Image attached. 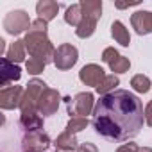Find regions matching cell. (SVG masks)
<instances>
[{"instance_id":"22","label":"cell","mask_w":152,"mask_h":152,"mask_svg":"<svg viewBox=\"0 0 152 152\" xmlns=\"http://www.w3.org/2000/svg\"><path fill=\"white\" fill-rule=\"evenodd\" d=\"M83 20V9H81V4H72L66 13H64V22L72 27H77Z\"/></svg>"},{"instance_id":"4","label":"cell","mask_w":152,"mask_h":152,"mask_svg":"<svg viewBox=\"0 0 152 152\" xmlns=\"http://www.w3.org/2000/svg\"><path fill=\"white\" fill-rule=\"evenodd\" d=\"M66 102H68L66 104L68 115L72 118H75V116L88 118V115H91L95 109V99H93V93H90V91L77 93L73 99H66Z\"/></svg>"},{"instance_id":"27","label":"cell","mask_w":152,"mask_h":152,"mask_svg":"<svg viewBox=\"0 0 152 152\" xmlns=\"http://www.w3.org/2000/svg\"><path fill=\"white\" fill-rule=\"evenodd\" d=\"M77 152H99V148H97V145L86 141V143H81V145H79Z\"/></svg>"},{"instance_id":"7","label":"cell","mask_w":152,"mask_h":152,"mask_svg":"<svg viewBox=\"0 0 152 152\" xmlns=\"http://www.w3.org/2000/svg\"><path fill=\"white\" fill-rule=\"evenodd\" d=\"M48 147H50V138L43 131L27 132L22 138V148H23V152H45Z\"/></svg>"},{"instance_id":"10","label":"cell","mask_w":152,"mask_h":152,"mask_svg":"<svg viewBox=\"0 0 152 152\" xmlns=\"http://www.w3.org/2000/svg\"><path fill=\"white\" fill-rule=\"evenodd\" d=\"M23 93L25 90L22 86H7V88H2L0 91V107L2 109H15V107H20L22 104V99H23Z\"/></svg>"},{"instance_id":"26","label":"cell","mask_w":152,"mask_h":152,"mask_svg":"<svg viewBox=\"0 0 152 152\" xmlns=\"http://www.w3.org/2000/svg\"><path fill=\"white\" fill-rule=\"evenodd\" d=\"M138 150H140V147H138L134 141L124 143V145H120V147L116 148V152H138Z\"/></svg>"},{"instance_id":"24","label":"cell","mask_w":152,"mask_h":152,"mask_svg":"<svg viewBox=\"0 0 152 152\" xmlns=\"http://www.w3.org/2000/svg\"><path fill=\"white\" fill-rule=\"evenodd\" d=\"M88 118H81V116H75V118H70L68 120V124H66V131H70V132H81V131H84L86 127H88Z\"/></svg>"},{"instance_id":"23","label":"cell","mask_w":152,"mask_h":152,"mask_svg":"<svg viewBox=\"0 0 152 152\" xmlns=\"http://www.w3.org/2000/svg\"><path fill=\"white\" fill-rule=\"evenodd\" d=\"M131 86H132V90L138 91V93H148L152 83H150V79L147 77V75L138 73V75H134V77L131 79Z\"/></svg>"},{"instance_id":"17","label":"cell","mask_w":152,"mask_h":152,"mask_svg":"<svg viewBox=\"0 0 152 152\" xmlns=\"http://www.w3.org/2000/svg\"><path fill=\"white\" fill-rule=\"evenodd\" d=\"M111 36H113L115 41L120 43L122 47H129V45H131V34H129V31L125 29V25H124L122 22H118V20L111 23Z\"/></svg>"},{"instance_id":"1","label":"cell","mask_w":152,"mask_h":152,"mask_svg":"<svg viewBox=\"0 0 152 152\" xmlns=\"http://www.w3.org/2000/svg\"><path fill=\"white\" fill-rule=\"evenodd\" d=\"M143 122V104L134 93L127 90H116L109 95L100 97L93 109V127L97 134L107 140H131L140 132Z\"/></svg>"},{"instance_id":"14","label":"cell","mask_w":152,"mask_h":152,"mask_svg":"<svg viewBox=\"0 0 152 152\" xmlns=\"http://www.w3.org/2000/svg\"><path fill=\"white\" fill-rule=\"evenodd\" d=\"M36 13H38V18H41V20H45L48 23L57 16L59 4L54 2V0H39L36 4Z\"/></svg>"},{"instance_id":"30","label":"cell","mask_w":152,"mask_h":152,"mask_svg":"<svg viewBox=\"0 0 152 152\" xmlns=\"http://www.w3.org/2000/svg\"><path fill=\"white\" fill-rule=\"evenodd\" d=\"M138 152H152V148H150V147H141Z\"/></svg>"},{"instance_id":"15","label":"cell","mask_w":152,"mask_h":152,"mask_svg":"<svg viewBox=\"0 0 152 152\" xmlns=\"http://www.w3.org/2000/svg\"><path fill=\"white\" fill-rule=\"evenodd\" d=\"M54 147H56L57 152H72V150H77L79 148V141H77V138H75L73 132L64 131V132H61L56 138Z\"/></svg>"},{"instance_id":"2","label":"cell","mask_w":152,"mask_h":152,"mask_svg":"<svg viewBox=\"0 0 152 152\" xmlns=\"http://www.w3.org/2000/svg\"><path fill=\"white\" fill-rule=\"evenodd\" d=\"M47 29H48V23L45 20L38 18L32 22L31 29L27 31V34L23 38V43H25L29 56L43 61L45 64L54 63V56H56V48L47 36Z\"/></svg>"},{"instance_id":"28","label":"cell","mask_w":152,"mask_h":152,"mask_svg":"<svg viewBox=\"0 0 152 152\" xmlns=\"http://www.w3.org/2000/svg\"><path fill=\"white\" fill-rule=\"evenodd\" d=\"M145 124L148 127H152V100L145 106Z\"/></svg>"},{"instance_id":"20","label":"cell","mask_w":152,"mask_h":152,"mask_svg":"<svg viewBox=\"0 0 152 152\" xmlns=\"http://www.w3.org/2000/svg\"><path fill=\"white\" fill-rule=\"evenodd\" d=\"M95 29H97V20L83 16L81 23L77 25V29H75V34H77L79 38H83V39H86V38H90L95 32Z\"/></svg>"},{"instance_id":"12","label":"cell","mask_w":152,"mask_h":152,"mask_svg":"<svg viewBox=\"0 0 152 152\" xmlns=\"http://www.w3.org/2000/svg\"><path fill=\"white\" fill-rule=\"evenodd\" d=\"M131 25L140 36L150 34L152 32V11H136L131 16Z\"/></svg>"},{"instance_id":"9","label":"cell","mask_w":152,"mask_h":152,"mask_svg":"<svg viewBox=\"0 0 152 152\" xmlns=\"http://www.w3.org/2000/svg\"><path fill=\"white\" fill-rule=\"evenodd\" d=\"M79 79H81L83 84L97 88V86H100V83L106 79V72H104V68H102L100 64L90 63V64H86V66L81 68V72H79Z\"/></svg>"},{"instance_id":"5","label":"cell","mask_w":152,"mask_h":152,"mask_svg":"<svg viewBox=\"0 0 152 152\" xmlns=\"http://www.w3.org/2000/svg\"><path fill=\"white\" fill-rule=\"evenodd\" d=\"M31 25H32V22L23 9H15V11L7 13L4 18V29L7 34H13V36H18L22 32L29 31Z\"/></svg>"},{"instance_id":"8","label":"cell","mask_w":152,"mask_h":152,"mask_svg":"<svg viewBox=\"0 0 152 152\" xmlns=\"http://www.w3.org/2000/svg\"><path fill=\"white\" fill-rule=\"evenodd\" d=\"M102 61L111 68V72L115 73H125L131 68V61L127 57H124L122 54H118V50H115L113 47L104 48L102 52Z\"/></svg>"},{"instance_id":"11","label":"cell","mask_w":152,"mask_h":152,"mask_svg":"<svg viewBox=\"0 0 152 152\" xmlns=\"http://www.w3.org/2000/svg\"><path fill=\"white\" fill-rule=\"evenodd\" d=\"M61 104V95L57 90H52V88H47V91L41 95L39 102H38V113L43 115V116H50L57 111Z\"/></svg>"},{"instance_id":"29","label":"cell","mask_w":152,"mask_h":152,"mask_svg":"<svg viewBox=\"0 0 152 152\" xmlns=\"http://www.w3.org/2000/svg\"><path fill=\"white\" fill-rule=\"evenodd\" d=\"M136 4H138V2H129V4H120V2H118L116 7H118V9H125V7H131V6H136Z\"/></svg>"},{"instance_id":"19","label":"cell","mask_w":152,"mask_h":152,"mask_svg":"<svg viewBox=\"0 0 152 152\" xmlns=\"http://www.w3.org/2000/svg\"><path fill=\"white\" fill-rule=\"evenodd\" d=\"M25 52H27V48H25L23 39H16V41L11 43V47L7 48L6 57H7L11 63H22V61H25Z\"/></svg>"},{"instance_id":"3","label":"cell","mask_w":152,"mask_h":152,"mask_svg":"<svg viewBox=\"0 0 152 152\" xmlns=\"http://www.w3.org/2000/svg\"><path fill=\"white\" fill-rule=\"evenodd\" d=\"M45 91H47V84L41 79H31L25 88V93H23V99L20 104V111L22 113H38V102Z\"/></svg>"},{"instance_id":"16","label":"cell","mask_w":152,"mask_h":152,"mask_svg":"<svg viewBox=\"0 0 152 152\" xmlns=\"http://www.w3.org/2000/svg\"><path fill=\"white\" fill-rule=\"evenodd\" d=\"M20 124L29 132H38V131L43 129V118L39 116V113H22L20 115Z\"/></svg>"},{"instance_id":"6","label":"cell","mask_w":152,"mask_h":152,"mask_svg":"<svg viewBox=\"0 0 152 152\" xmlns=\"http://www.w3.org/2000/svg\"><path fill=\"white\" fill-rule=\"evenodd\" d=\"M79 59V50L72 43H63L56 48L54 56V64L57 70H70Z\"/></svg>"},{"instance_id":"21","label":"cell","mask_w":152,"mask_h":152,"mask_svg":"<svg viewBox=\"0 0 152 152\" xmlns=\"http://www.w3.org/2000/svg\"><path fill=\"white\" fill-rule=\"evenodd\" d=\"M116 86H120V79L113 73V75H106V79H104V81L100 83V86H97L95 90H97L99 95L104 97V95H109V93L116 91Z\"/></svg>"},{"instance_id":"13","label":"cell","mask_w":152,"mask_h":152,"mask_svg":"<svg viewBox=\"0 0 152 152\" xmlns=\"http://www.w3.org/2000/svg\"><path fill=\"white\" fill-rule=\"evenodd\" d=\"M2 88H7L9 83H16L22 77V70L16 63H11L7 57L2 59Z\"/></svg>"},{"instance_id":"18","label":"cell","mask_w":152,"mask_h":152,"mask_svg":"<svg viewBox=\"0 0 152 152\" xmlns=\"http://www.w3.org/2000/svg\"><path fill=\"white\" fill-rule=\"evenodd\" d=\"M81 9H83V16L93 18L99 22L102 15V2L100 0H81Z\"/></svg>"},{"instance_id":"25","label":"cell","mask_w":152,"mask_h":152,"mask_svg":"<svg viewBox=\"0 0 152 152\" xmlns=\"http://www.w3.org/2000/svg\"><path fill=\"white\" fill-rule=\"evenodd\" d=\"M25 66H27V72L31 73V75H38V73H41L43 70H45V63L43 61H39V59H34V57H29L27 59V63H25Z\"/></svg>"}]
</instances>
